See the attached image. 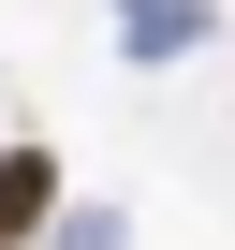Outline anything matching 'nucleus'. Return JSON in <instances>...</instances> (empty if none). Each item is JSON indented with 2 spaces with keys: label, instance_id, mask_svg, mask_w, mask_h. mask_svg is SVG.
Wrapping results in <instances>:
<instances>
[{
  "label": "nucleus",
  "instance_id": "1",
  "mask_svg": "<svg viewBox=\"0 0 235 250\" xmlns=\"http://www.w3.org/2000/svg\"><path fill=\"white\" fill-rule=\"evenodd\" d=\"M44 206H59V147H0V250L44 235Z\"/></svg>",
  "mask_w": 235,
  "mask_h": 250
},
{
  "label": "nucleus",
  "instance_id": "2",
  "mask_svg": "<svg viewBox=\"0 0 235 250\" xmlns=\"http://www.w3.org/2000/svg\"><path fill=\"white\" fill-rule=\"evenodd\" d=\"M206 30V0H118V44H133V59H176Z\"/></svg>",
  "mask_w": 235,
  "mask_h": 250
}]
</instances>
